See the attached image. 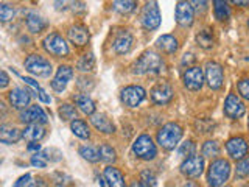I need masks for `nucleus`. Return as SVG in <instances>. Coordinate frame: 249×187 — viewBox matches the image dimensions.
I'll return each instance as SVG.
<instances>
[{"label": "nucleus", "instance_id": "32", "mask_svg": "<svg viewBox=\"0 0 249 187\" xmlns=\"http://www.w3.org/2000/svg\"><path fill=\"white\" fill-rule=\"evenodd\" d=\"M98 153H100V161H103V162H107V164H111L117 159V153L115 150L111 147V145H107V144H103V145H100L98 148Z\"/></svg>", "mask_w": 249, "mask_h": 187}, {"label": "nucleus", "instance_id": "6", "mask_svg": "<svg viewBox=\"0 0 249 187\" xmlns=\"http://www.w3.org/2000/svg\"><path fill=\"white\" fill-rule=\"evenodd\" d=\"M42 47L47 53H50L53 56H58V58H64L69 55V45L66 42V39L59 33L47 35L42 41Z\"/></svg>", "mask_w": 249, "mask_h": 187}, {"label": "nucleus", "instance_id": "41", "mask_svg": "<svg viewBox=\"0 0 249 187\" xmlns=\"http://www.w3.org/2000/svg\"><path fill=\"white\" fill-rule=\"evenodd\" d=\"M238 92H240L241 97L249 101V78H243V80H240V83H238Z\"/></svg>", "mask_w": 249, "mask_h": 187}, {"label": "nucleus", "instance_id": "28", "mask_svg": "<svg viewBox=\"0 0 249 187\" xmlns=\"http://www.w3.org/2000/svg\"><path fill=\"white\" fill-rule=\"evenodd\" d=\"M70 130H72L73 134L80 139H89L90 137V130L84 120L75 119L73 122H70Z\"/></svg>", "mask_w": 249, "mask_h": 187}, {"label": "nucleus", "instance_id": "11", "mask_svg": "<svg viewBox=\"0 0 249 187\" xmlns=\"http://www.w3.org/2000/svg\"><path fill=\"white\" fill-rule=\"evenodd\" d=\"M204 72H202V69L198 67V66H193V67H189L184 72L182 75V81H184V86L189 91H199L202 88V84H204Z\"/></svg>", "mask_w": 249, "mask_h": 187}, {"label": "nucleus", "instance_id": "45", "mask_svg": "<svg viewBox=\"0 0 249 187\" xmlns=\"http://www.w3.org/2000/svg\"><path fill=\"white\" fill-rule=\"evenodd\" d=\"M27 187H47L42 178H35L27 184Z\"/></svg>", "mask_w": 249, "mask_h": 187}, {"label": "nucleus", "instance_id": "19", "mask_svg": "<svg viewBox=\"0 0 249 187\" xmlns=\"http://www.w3.org/2000/svg\"><path fill=\"white\" fill-rule=\"evenodd\" d=\"M69 41L76 47H83L89 41V31L84 25H72L67 31Z\"/></svg>", "mask_w": 249, "mask_h": 187}, {"label": "nucleus", "instance_id": "26", "mask_svg": "<svg viewBox=\"0 0 249 187\" xmlns=\"http://www.w3.org/2000/svg\"><path fill=\"white\" fill-rule=\"evenodd\" d=\"M156 45H158V49L162 50V52H165L168 55L171 53H175L178 50V39L175 36H171V35H162L160 37H158V41H156Z\"/></svg>", "mask_w": 249, "mask_h": 187}, {"label": "nucleus", "instance_id": "53", "mask_svg": "<svg viewBox=\"0 0 249 187\" xmlns=\"http://www.w3.org/2000/svg\"><path fill=\"white\" fill-rule=\"evenodd\" d=\"M106 179H103V178H98V184L101 186V187H106Z\"/></svg>", "mask_w": 249, "mask_h": 187}, {"label": "nucleus", "instance_id": "18", "mask_svg": "<svg viewBox=\"0 0 249 187\" xmlns=\"http://www.w3.org/2000/svg\"><path fill=\"white\" fill-rule=\"evenodd\" d=\"M151 100L156 105H167L173 98V89L167 83H159L151 89Z\"/></svg>", "mask_w": 249, "mask_h": 187}, {"label": "nucleus", "instance_id": "35", "mask_svg": "<svg viewBox=\"0 0 249 187\" xmlns=\"http://www.w3.org/2000/svg\"><path fill=\"white\" fill-rule=\"evenodd\" d=\"M58 112H59L61 120H64V122H69V120H72V122H73V120L76 119V109H75V106L69 105V103L61 105Z\"/></svg>", "mask_w": 249, "mask_h": 187}, {"label": "nucleus", "instance_id": "56", "mask_svg": "<svg viewBox=\"0 0 249 187\" xmlns=\"http://www.w3.org/2000/svg\"><path fill=\"white\" fill-rule=\"evenodd\" d=\"M248 127H249V120H248Z\"/></svg>", "mask_w": 249, "mask_h": 187}, {"label": "nucleus", "instance_id": "42", "mask_svg": "<svg viewBox=\"0 0 249 187\" xmlns=\"http://www.w3.org/2000/svg\"><path fill=\"white\" fill-rule=\"evenodd\" d=\"M31 166L33 167H37V168H45L47 167V161L44 159V156L42 154H35V156H31Z\"/></svg>", "mask_w": 249, "mask_h": 187}, {"label": "nucleus", "instance_id": "23", "mask_svg": "<svg viewBox=\"0 0 249 187\" xmlns=\"http://www.w3.org/2000/svg\"><path fill=\"white\" fill-rule=\"evenodd\" d=\"M73 101L81 112L88 115L95 114V103H93L89 95H86V94H76V95H73Z\"/></svg>", "mask_w": 249, "mask_h": 187}, {"label": "nucleus", "instance_id": "51", "mask_svg": "<svg viewBox=\"0 0 249 187\" xmlns=\"http://www.w3.org/2000/svg\"><path fill=\"white\" fill-rule=\"evenodd\" d=\"M129 187H146L143 183H140V181H134V183H131Z\"/></svg>", "mask_w": 249, "mask_h": 187}, {"label": "nucleus", "instance_id": "46", "mask_svg": "<svg viewBox=\"0 0 249 187\" xmlns=\"http://www.w3.org/2000/svg\"><path fill=\"white\" fill-rule=\"evenodd\" d=\"M37 97H39V100H41V101H44V103H50V101H52V97L44 89L37 91Z\"/></svg>", "mask_w": 249, "mask_h": 187}, {"label": "nucleus", "instance_id": "37", "mask_svg": "<svg viewBox=\"0 0 249 187\" xmlns=\"http://www.w3.org/2000/svg\"><path fill=\"white\" fill-rule=\"evenodd\" d=\"M137 3L136 2H129V0H124V2H114V10L119 11L122 14H128L136 10Z\"/></svg>", "mask_w": 249, "mask_h": 187}, {"label": "nucleus", "instance_id": "3", "mask_svg": "<svg viewBox=\"0 0 249 187\" xmlns=\"http://www.w3.org/2000/svg\"><path fill=\"white\" fill-rule=\"evenodd\" d=\"M231 175V164L226 159H215L207 171V183L210 187H221Z\"/></svg>", "mask_w": 249, "mask_h": 187}, {"label": "nucleus", "instance_id": "2", "mask_svg": "<svg viewBox=\"0 0 249 187\" xmlns=\"http://www.w3.org/2000/svg\"><path fill=\"white\" fill-rule=\"evenodd\" d=\"M181 137H182V128L175 122L165 123L158 131V144L162 148H165V150H175V147L179 144Z\"/></svg>", "mask_w": 249, "mask_h": 187}, {"label": "nucleus", "instance_id": "38", "mask_svg": "<svg viewBox=\"0 0 249 187\" xmlns=\"http://www.w3.org/2000/svg\"><path fill=\"white\" fill-rule=\"evenodd\" d=\"M235 173L238 178L249 176V156H245L243 159L238 161L237 167H235Z\"/></svg>", "mask_w": 249, "mask_h": 187}, {"label": "nucleus", "instance_id": "13", "mask_svg": "<svg viewBox=\"0 0 249 187\" xmlns=\"http://www.w3.org/2000/svg\"><path fill=\"white\" fill-rule=\"evenodd\" d=\"M245 112H246V106L240 100V97L235 95V94H229L224 100V114L229 119H240V117L245 115Z\"/></svg>", "mask_w": 249, "mask_h": 187}, {"label": "nucleus", "instance_id": "4", "mask_svg": "<svg viewBox=\"0 0 249 187\" xmlns=\"http://www.w3.org/2000/svg\"><path fill=\"white\" fill-rule=\"evenodd\" d=\"M23 67H25V70L31 75L42 76V78L50 76L53 70L50 61L41 56V55H30V56H27V59L23 61Z\"/></svg>", "mask_w": 249, "mask_h": 187}, {"label": "nucleus", "instance_id": "34", "mask_svg": "<svg viewBox=\"0 0 249 187\" xmlns=\"http://www.w3.org/2000/svg\"><path fill=\"white\" fill-rule=\"evenodd\" d=\"M220 154V145L215 140H207L202 145V158H216Z\"/></svg>", "mask_w": 249, "mask_h": 187}, {"label": "nucleus", "instance_id": "44", "mask_svg": "<svg viewBox=\"0 0 249 187\" xmlns=\"http://www.w3.org/2000/svg\"><path fill=\"white\" fill-rule=\"evenodd\" d=\"M22 80L25 81V84L31 86V88H33L35 91H41V86H39V83L35 81L33 78H30V76H22Z\"/></svg>", "mask_w": 249, "mask_h": 187}, {"label": "nucleus", "instance_id": "17", "mask_svg": "<svg viewBox=\"0 0 249 187\" xmlns=\"http://www.w3.org/2000/svg\"><path fill=\"white\" fill-rule=\"evenodd\" d=\"M248 142L243 137H232L226 144V150L232 159H243L248 154Z\"/></svg>", "mask_w": 249, "mask_h": 187}, {"label": "nucleus", "instance_id": "40", "mask_svg": "<svg viewBox=\"0 0 249 187\" xmlns=\"http://www.w3.org/2000/svg\"><path fill=\"white\" fill-rule=\"evenodd\" d=\"M14 18V8H11L10 5L2 3L0 5V20L2 22H8Z\"/></svg>", "mask_w": 249, "mask_h": 187}, {"label": "nucleus", "instance_id": "10", "mask_svg": "<svg viewBox=\"0 0 249 187\" xmlns=\"http://www.w3.org/2000/svg\"><path fill=\"white\" fill-rule=\"evenodd\" d=\"M19 119L20 122L27 125H44L49 122V117H47L45 111L39 105H31L27 109H23Z\"/></svg>", "mask_w": 249, "mask_h": 187}, {"label": "nucleus", "instance_id": "16", "mask_svg": "<svg viewBox=\"0 0 249 187\" xmlns=\"http://www.w3.org/2000/svg\"><path fill=\"white\" fill-rule=\"evenodd\" d=\"M30 91L23 88H14L8 92V101L16 109H25V106H30Z\"/></svg>", "mask_w": 249, "mask_h": 187}, {"label": "nucleus", "instance_id": "27", "mask_svg": "<svg viewBox=\"0 0 249 187\" xmlns=\"http://www.w3.org/2000/svg\"><path fill=\"white\" fill-rule=\"evenodd\" d=\"M25 23H27V28L31 31V33H41V31H44L47 28L45 19L41 18L37 13H28Z\"/></svg>", "mask_w": 249, "mask_h": 187}, {"label": "nucleus", "instance_id": "47", "mask_svg": "<svg viewBox=\"0 0 249 187\" xmlns=\"http://www.w3.org/2000/svg\"><path fill=\"white\" fill-rule=\"evenodd\" d=\"M8 83H10V78H8L5 70H2V72H0V88H2V89L6 88Z\"/></svg>", "mask_w": 249, "mask_h": 187}, {"label": "nucleus", "instance_id": "7", "mask_svg": "<svg viewBox=\"0 0 249 187\" xmlns=\"http://www.w3.org/2000/svg\"><path fill=\"white\" fill-rule=\"evenodd\" d=\"M160 11H159V6L158 2H146L142 14H140V22H142L143 28L146 30H156L160 25Z\"/></svg>", "mask_w": 249, "mask_h": 187}, {"label": "nucleus", "instance_id": "20", "mask_svg": "<svg viewBox=\"0 0 249 187\" xmlns=\"http://www.w3.org/2000/svg\"><path fill=\"white\" fill-rule=\"evenodd\" d=\"M90 123L95 127L100 132H105V134H111V132L115 131L114 123L107 119L106 114H101V112H95L93 115H90Z\"/></svg>", "mask_w": 249, "mask_h": 187}, {"label": "nucleus", "instance_id": "21", "mask_svg": "<svg viewBox=\"0 0 249 187\" xmlns=\"http://www.w3.org/2000/svg\"><path fill=\"white\" fill-rule=\"evenodd\" d=\"M132 35L128 33V31H123V33H120L119 36L115 37V41L112 44L114 47V52L117 55H124V53H128L131 50V47H132Z\"/></svg>", "mask_w": 249, "mask_h": 187}, {"label": "nucleus", "instance_id": "5", "mask_svg": "<svg viewBox=\"0 0 249 187\" xmlns=\"http://www.w3.org/2000/svg\"><path fill=\"white\" fill-rule=\"evenodd\" d=\"M132 153H134L139 159L143 161H151L158 154V148H156L153 139L148 134H140L134 144H132Z\"/></svg>", "mask_w": 249, "mask_h": 187}, {"label": "nucleus", "instance_id": "9", "mask_svg": "<svg viewBox=\"0 0 249 187\" xmlns=\"http://www.w3.org/2000/svg\"><path fill=\"white\" fill-rule=\"evenodd\" d=\"M146 97V92L142 86H126L123 91H122V101L124 106L128 108H137Z\"/></svg>", "mask_w": 249, "mask_h": 187}, {"label": "nucleus", "instance_id": "50", "mask_svg": "<svg viewBox=\"0 0 249 187\" xmlns=\"http://www.w3.org/2000/svg\"><path fill=\"white\" fill-rule=\"evenodd\" d=\"M195 61V56L192 53H189V55H184V58H182V64H190V62H193Z\"/></svg>", "mask_w": 249, "mask_h": 187}, {"label": "nucleus", "instance_id": "43", "mask_svg": "<svg viewBox=\"0 0 249 187\" xmlns=\"http://www.w3.org/2000/svg\"><path fill=\"white\" fill-rule=\"evenodd\" d=\"M31 181V175L30 173H25V175H22L18 181L14 183V186L13 187H27V184Z\"/></svg>", "mask_w": 249, "mask_h": 187}, {"label": "nucleus", "instance_id": "24", "mask_svg": "<svg viewBox=\"0 0 249 187\" xmlns=\"http://www.w3.org/2000/svg\"><path fill=\"white\" fill-rule=\"evenodd\" d=\"M20 137H22V132L16 127H10V125H2V127H0V140H2L3 144L6 145L16 144Z\"/></svg>", "mask_w": 249, "mask_h": 187}, {"label": "nucleus", "instance_id": "22", "mask_svg": "<svg viewBox=\"0 0 249 187\" xmlns=\"http://www.w3.org/2000/svg\"><path fill=\"white\" fill-rule=\"evenodd\" d=\"M106 183L109 187H124V178L122 175V171L115 167L107 166L105 168V173H103Z\"/></svg>", "mask_w": 249, "mask_h": 187}, {"label": "nucleus", "instance_id": "49", "mask_svg": "<svg viewBox=\"0 0 249 187\" xmlns=\"http://www.w3.org/2000/svg\"><path fill=\"white\" fill-rule=\"evenodd\" d=\"M27 150H28V151H39V150H41V144L31 142V144H28Z\"/></svg>", "mask_w": 249, "mask_h": 187}, {"label": "nucleus", "instance_id": "25", "mask_svg": "<svg viewBox=\"0 0 249 187\" xmlns=\"http://www.w3.org/2000/svg\"><path fill=\"white\" fill-rule=\"evenodd\" d=\"M45 136V130L42 125H27L22 131V137L28 140V142H39Z\"/></svg>", "mask_w": 249, "mask_h": 187}, {"label": "nucleus", "instance_id": "31", "mask_svg": "<svg viewBox=\"0 0 249 187\" xmlns=\"http://www.w3.org/2000/svg\"><path fill=\"white\" fill-rule=\"evenodd\" d=\"M80 156H83V159L89 162H98L100 161V153L97 148H93L90 145H81L80 147Z\"/></svg>", "mask_w": 249, "mask_h": 187}, {"label": "nucleus", "instance_id": "8", "mask_svg": "<svg viewBox=\"0 0 249 187\" xmlns=\"http://www.w3.org/2000/svg\"><path fill=\"white\" fill-rule=\"evenodd\" d=\"M204 76H206L207 86L210 89L216 91L223 86L224 74H223V67L218 64V62H213V61L207 62L206 67H204Z\"/></svg>", "mask_w": 249, "mask_h": 187}, {"label": "nucleus", "instance_id": "54", "mask_svg": "<svg viewBox=\"0 0 249 187\" xmlns=\"http://www.w3.org/2000/svg\"><path fill=\"white\" fill-rule=\"evenodd\" d=\"M233 5H241V6H245V5H249V2H233Z\"/></svg>", "mask_w": 249, "mask_h": 187}, {"label": "nucleus", "instance_id": "29", "mask_svg": "<svg viewBox=\"0 0 249 187\" xmlns=\"http://www.w3.org/2000/svg\"><path fill=\"white\" fill-rule=\"evenodd\" d=\"M196 42L198 45L201 47V49H212L213 47V33H212V30L210 28H204V30H201L199 33L196 35Z\"/></svg>", "mask_w": 249, "mask_h": 187}, {"label": "nucleus", "instance_id": "36", "mask_svg": "<svg viewBox=\"0 0 249 187\" xmlns=\"http://www.w3.org/2000/svg\"><path fill=\"white\" fill-rule=\"evenodd\" d=\"M140 183H143L146 187H156L158 186V178L151 170H142L140 171Z\"/></svg>", "mask_w": 249, "mask_h": 187}, {"label": "nucleus", "instance_id": "39", "mask_svg": "<svg viewBox=\"0 0 249 187\" xmlns=\"http://www.w3.org/2000/svg\"><path fill=\"white\" fill-rule=\"evenodd\" d=\"M178 154L179 156H193L195 154V144L192 142V140H185L184 144L179 145L178 148Z\"/></svg>", "mask_w": 249, "mask_h": 187}, {"label": "nucleus", "instance_id": "12", "mask_svg": "<svg viewBox=\"0 0 249 187\" xmlns=\"http://www.w3.org/2000/svg\"><path fill=\"white\" fill-rule=\"evenodd\" d=\"M204 171V158L193 154L181 164V173L187 178H198Z\"/></svg>", "mask_w": 249, "mask_h": 187}, {"label": "nucleus", "instance_id": "14", "mask_svg": "<svg viewBox=\"0 0 249 187\" xmlns=\"http://www.w3.org/2000/svg\"><path fill=\"white\" fill-rule=\"evenodd\" d=\"M176 22L182 27H190L193 23L195 18V10L190 2H178L176 3V11H175Z\"/></svg>", "mask_w": 249, "mask_h": 187}, {"label": "nucleus", "instance_id": "15", "mask_svg": "<svg viewBox=\"0 0 249 187\" xmlns=\"http://www.w3.org/2000/svg\"><path fill=\"white\" fill-rule=\"evenodd\" d=\"M73 76V69L70 66H59L56 70V75L52 80V88L56 91V92H62L66 88L69 81L72 80Z\"/></svg>", "mask_w": 249, "mask_h": 187}, {"label": "nucleus", "instance_id": "33", "mask_svg": "<svg viewBox=\"0 0 249 187\" xmlns=\"http://www.w3.org/2000/svg\"><path fill=\"white\" fill-rule=\"evenodd\" d=\"M76 67L78 70H81V72H90V70L95 69V56H93L92 53L84 55V56L78 61Z\"/></svg>", "mask_w": 249, "mask_h": 187}, {"label": "nucleus", "instance_id": "48", "mask_svg": "<svg viewBox=\"0 0 249 187\" xmlns=\"http://www.w3.org/2000/svg\"><path fill=\"white\" fill-rule=\"evenodd\" d=\"M192 3V6H193V10H196V11H199V10H202V11H204L206 10V2H190Z\"/></svg>", "mask_w": 249, "mask_h": 187}, {"label": "nucleus", "instance_id": "30", "mask_svg": "<svg viewBox=\"0 0 249 187\" xmlns=\"http://www.w3.org/2000/svg\"><path fill=\"white\" fill-rule=\"evenodd\" d=\"M213 13L218 20H228L231 18V8L221 0H215L213 2Z\"/></svg>", "mask_w": 249, "mask_h": 187}, {"label": "nucleus", "instance_id": "1", "mask_svg": "<svg viewBox=\"0 0 249 187\" xmlns=\"http://www.w3.org/2000/svg\"><path fill=\"white\" fill-rule=\"evenodd\" d=\"M163 70V61L156 52L148 50L132 64V74L148 75V74H160Z\"/></svg>", "mask_w": 249, "mask_h": 187}, {"label": "nucleus", "instance_id": "52", "mask_svg": "<svg viewBox=\"0 0 249 187\" xmlns=\"http://www.w3.org/2000/svg\"><path fill=\"white\" fill-rule=\"evenodd\" d=\"M182 187H198V184L195 183V181H187Z\"/></svg>", "mask_w": 249, "mask_h": 187}, {"label": "nucleus", "instance_id": "55", "mask_svg": "<svg viewBox=\"0 0 249 187\" xmlns=\"http://www.w3.org/2000/svg\"><path fill=\"white\" fill-rule=\"evenodd\" d=\"M248 28H249V20H248Z\"/></svg>", "mask_w": 249, "mask_h": 187}]
</instances>
